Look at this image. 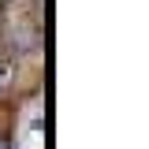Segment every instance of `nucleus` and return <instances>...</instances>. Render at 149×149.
I'll return each instance as SVG.
<instances>
[{
	"label": "nucleus",
	"instance_id": "nucleus-1",
	"mask_svg": "<svg viewBox=\"0 0 149 149\" xmlns=\"http://www.w3.org/2000/svg\"><path fill=\"white\" fill-rule=\"evenodd\" d=\"M15 82V63L11 60H0V90H8Z\"/></svg>",
	"mask_w": 149,
	"mask_h": 149
},
{
	"label": "nucleus",
	"instance_id": "nucleus-2",
	"mask_svg": "<svg viewBox=\"0 0 149 149\" xmlns=\"http://www.w3.org/2000/svg\"><path fill=\"white\" fill-rule=\"evenodd\" d=\"M0 149H11V146H8V142H4V138H0Z\"/></svg>",
	"mask_w": 149,
	"mask_h": 149
}]
</instances>
